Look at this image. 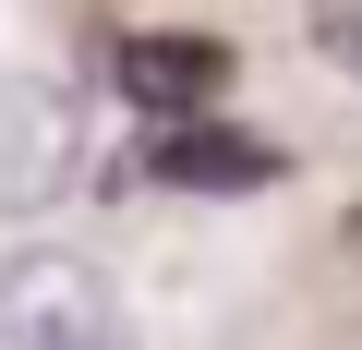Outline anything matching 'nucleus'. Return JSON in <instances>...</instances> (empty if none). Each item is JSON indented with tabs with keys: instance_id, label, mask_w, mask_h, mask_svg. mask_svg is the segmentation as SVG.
Here are the masks:
<instances>
[{
	"instance_id": "obj_1",
	"label": "nucleus",
	"mask_w": 362,
	"mask_h": 350,
	"mask_svg": "<svg viewBox=\"0 0 362 350\" xmlns=\"http://www.w3.org/2000/svg\"><path fill=\"white\" fill-rule=\"evenodd\" d=\"M0 350H133V338L85 254H13L0 266Z\"/></svg>"
},
{
	"instance_id": "obj_2",
	"label": "nucleus",
	"mask_w": 362,
	"mask_h": 350,
	"mask_svg": "<svg viewBox=\"0 0 362 350\" xmlns=\"http://www.w3.org/2000/svg\"><path fill=\"white\" fill-rule=\"evenodd\" d=\"M85 182V109L49 73H0V218H37Z\"/></svg>"
},
{
	"instance_id": "obj_3",
	"label": "nucleus",
	"mask_w": 362,
	"mask_h": 350,
	"mask_svg": "<svg viewBox=\"0 0 362 350\" xmlns=\"http://www.w3.org/2000/svg\"><path fill=\"white\" fill-rule=\"evenodd\" d=\"M145 169H157L169 194H266V182H278V145H254L242 121H206V109H181V121H157Z\"/></svg>"
},
{
	"instance_id": "obj_4",
	"label": "nucleus",
	"mask_w": 362,
	"mask_h": 350,
	"mask_svg": "<svg viewBox=\"0 0 362 350\" xmlns=\"http://www.w3.org/2000/svg\"><path fill=\"white\" fill-rule=\"evenodd\" d=\"M121 97L157 109V121L218 109V97H230V49H218V37H133V49H121Z\"/></svg>"
}]
</instances>
